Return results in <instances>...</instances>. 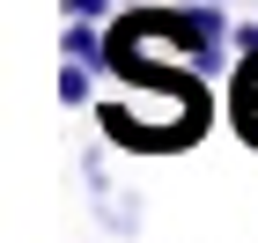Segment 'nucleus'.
<instances>
[{"label":"nucleus","instance_id":"f257e3e1","mask_svg":"<svg viewBox=\"0 0 258 243\" xmlns=\"http://www.w3.org/2000/svg\"><path fill=\"white\" fill-rule=\"evenodd\" d=\"M236 125H243V140H258V52H243L236 66Z\"/></svg>","mask_w":258,"mask_h":243},{"label":"nucleus","instance_id":"f03ea898","mask_svg":"<svg viewBox=\"0 0 258 243\" xmlns=\"http://www.w3.org/2000/svg\"><path fill=\"white\" fill-rule=\"evenodd\" d=\"M89 74H96V66L67 59V74H59V103H89Z\"/></svg>","mask_w":258,"mask_h":243},{"label":"nucleus","instance_id":"7ed1b4c3","mask_svg":"<svg viewBox=\"0 0 258 243\" xmlns=\"http://www.w3.org/2000/svg\"><path fill=\"white\" fill-rule=\"evenodd\" d=\"M103 8H118V0H67V15H89V22H103Z\"/></svg>","mask_w":258,"mask_h":243}]
</instances>
